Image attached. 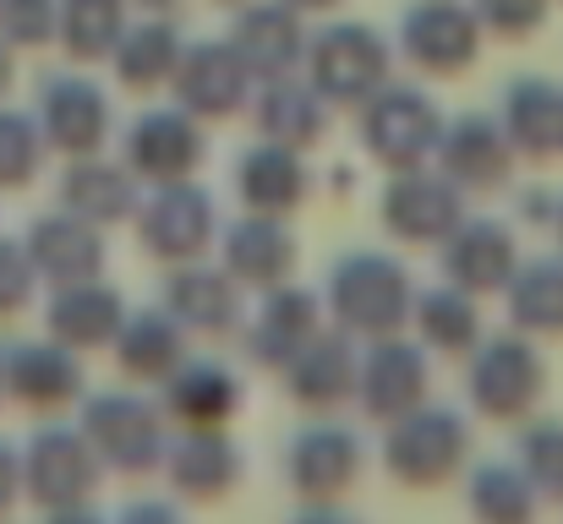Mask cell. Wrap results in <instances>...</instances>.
I'll use <instances>...</instances> for the list:
<instances>
[{
	"label": "cell",
	"instance_id": "cell-1",
	"mask_svg": "<svg viewBox=\"0 0 563 524\" xmlns=\"http://www.w3.org/2000/svg\"><path fill=\"white\" fill-rule=\"evenodd\" d=\"M0 476H5V465H0Z\"/></svg>",
	"mask_w": 563,
	"mask_h": 524
}]
</instances>
